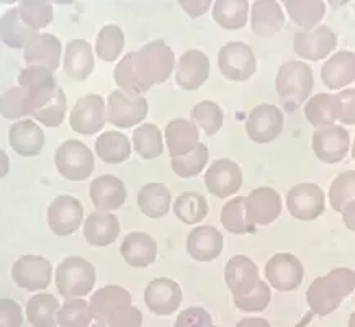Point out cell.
Instances as JSON below:
<instances>
[{
    "mask_svg": "<svg viewBox=\"0 0 355 327\" xmlns=\"http://www.w3.org/2000/svg\"><path fill=\"white\" fill-rule=\"evenodd\" d=\"M175 56L162 39L144 44L139 51L128 53L115 67V82L123 92L139 97L153 85L164 84L172 74Z\"/></svg>",
    "mask_w": 355,
    "mask_h": 327,
    "instance_id": "6da1fadb",
    "label": "cell"
},
{
    "mask_svg": "<svg viewBox=\"0 0 355 327\" xmlns=\"http://www.w3.org/2000/svg\"><path fill=\"white\" fill-rule=\"evenodd\" d=\"M355 274L354 270L339 267L324 276H320L309 285L306 292V303L313 315L321 317L329 316L343 304L349 294L354 293Z\"/></svg>",
    "mask_w": 355,
    "mask_h": 327,
    "instance_id": "7a4b0ae2",
    "label": "cell"
},
{
    "mask_svg": "<svg viewBox=\"0 0 355 327\" xmlns=\"http://www.w3.org/2000/svg\"><path fill=\"white\" fill-rule=\"evenodd\" d=\"M275 87L285 110H297L303 102H306L315 87L313 69L302 61L285 62L277 74Z\"/></svg>",
    "mask_w": 355,
    "mask_h": 327,
    "instance_id": "3957f363",
    "label": "cell"
},
{
    "mask_svg": "<svg viewBox=\"0 0 355 327\" xmlns=\"http://www.w3.org/2000/svg\"><path fill=\"white\" fill-rule=\"evenodd\" d=\"M97 280L95 267L80 257H67L56 270V288L66 299L82 298L92 292Z\"/></svg>",
    "mask_w": 355,
    "mask_h": 327,
    "instance_id": "277c9868",
    "label": "cell"
},
{
    "mask_svg": "<svg viewBox=\"0 0 355 327\" xmlns=\"http://www.w3.org/2000/svg\"><path fill=\"white\" fill-rule=\"evenodd\" d=\"M54 164L59 174L72 182L87 180L95 167L92 151L77 139H67L56 149Z\"/></svg>",
    "mask_w": 355,
    "mask_h": 327,
    "instance_id": "5b68a950",
    "label": "cell"
},
{
    "mask_svg": "<svg viewBox=\"0 0 355 327\" xmlns=\"http://www.w3.org/2000/svg\"><path fill=\"white\" fill-rule=\"evenodd\" d=\"M218 66L227 80L245 82L256 74L257 61L252 49L241 41L227 43L218 54Z\"/></svg>",
    "mask_w": 355,
    "mask_h": 327,
    "instance_id": "8992f818",
    "label": "cell"
},
{
    "mask_svg": "<svg viewBox=\"0 0 355 327\" xmlns=\"http://www.w3.org/2000/svg\"><path fill=\"white\" fill-rule=\"evenodd\" d=\"M148 110V100L143 95L131 97L123 90H113L108 97L105 118L116 128H131L144 120Z\"/></svg>",
    "mask_w": 355,
    "mask_h": 327,
    "instance_id": "52a82bcc",
    "label": "cell"
},
{
    "mask_svg": "<svg viewBox=\"0 0 355 327\" xmlns=\"http://www.w3.org/2000/svg\"><path fill=\"white\" fill-rule=\"evenodd\" d=\"M28 94V92H26ZM31 102V116L44 126L56 128L66 118L67 98L64 90L58 84L40 90V92L28 95Z\"/></svg>",
    "mask_w": 355,
    "mask_h": 327,
    "instance_id": "ba28073f",
    "label": "cell"
},
{
    "mask_svg": "<svg viewBox=\"0 0 355 327\" xmlns=\"http://www.w3.org/2000/svg\"><path fill=\"white\" fill-rule=\"evenodd\" d=\"M324 192L316 184H298L286 193V208L295 220L313 221L326 210Z\"/></svg>",
    "mask_w": 355,
    "mask_h": 327,
    "instance_id": "9c48e42d",
    "label": "cell"
},
{
    "mask_svg": "<svg viewBox=\"0 0 355 327\" xmlns=\"http://www.w3.org/2000/svg\"><path fill=\"white\" fill-rule=\"evenodd\" d=\"M105 102L102 95L89 94L76 102L71 112L69 125L76 133L92 136L105 126Z\"/></svg>",
    "mask_w": 355,
    "mask_h": 327,
    "instance_id": "30bf717a",
    "label": "cell"
},
{
    "mask_svg": "<svg viewBox=\"0 0 355 327\" xmlns=\"http://www.w3.org/2000/svg\"><path fill=\"white\" fill-rule=\"evenodd\" d=\"M266 276L272 288L282 293L295 292L303 283L304 269L300 258L293 254H275L266 265Z\"/></svg>",
    "mask_w": 355,
    "mask_h": 327,
    "instance_id": "8fae6325",
    "label": "cell"
},
{
    "mask_svg": "<svg viewBox=\"0 0 355 327\" xmlns=\"http://www.w3.org/2000/svg\"><path fill=\"white\" fill-rule=\"evenodd\" d=\"M285 125V118L282 110L275 105L262 103L249 113L245 121V133L254 143L267 144L279 138Z\"/></svg>",
    "mask_w": 355,
    "mask_h": 327,
    "instance_id": "7c38bea8",
    "label": "cell"
},
{
    "mask_svg": "<svg viewBox=\"0 0 355 327\" xmlns=\"http://www.w3.org/2000/svg\"><path fill=\"white\" fill-rule=\"evenodd\" d=\"M53 265L41 256H21L12 267V279L26 292H38L51 283Z\"/></svg>",
    "mask_w": 355,
    "mask_h": 327,
    "instance_id": "4fadbf2b",
    "label": "cell"
},
{
    "mask_svg": "<svg viewBox=\"0 0 355 327\" xmlns=\"http://www.w3.org/2000/svg\"><path fill=\"white\" fill-rule=\"evenodd\" d=\"M84 221L82 203L69 195H61L48 208V226L59 238L76 233Z\"/></svg>",
    "mask_w": 355,
    "mask_h": 327,
    "instance_id": "5bb4252c",
    "label": "cell"
},
{
    "mask_svg": "<svg viewBox=\"0 0 355 327\" xmlns=\"http://www.w3.org/2000/svg\"><path fill=\"white\" fill-rule=\"evenodd\" d=\"M350 149L349 131L338 125L321 126L313 136V151L316 157L326 164L344 161Z\"/></svg>",
    "mask_w": 355,
    "mask_h": 327,
    "instance_id": "9a60e30c",
    "label": "cell"
},
{
    "mask_svg": "<svg viewBox=\"0 0 355 327\" xmlns=\"http://www.w3.org/2000/svg\"><path fill=\"white\" fill-rule=\"evenodd\" d=\"M208 192L218 198H227L238 193L243 185V170L231 159H218L205 174Z\"/></svg>",
    "mask_w": 355,
    "mask_h": 327,
    "instance_id": "2e32d148",
    "label": "cell"
},
{
    "mask_svg": "<svg viewBox=\"0 0 355 327\" xmlns=\"http://www.w3.org/2000/svg\"><path fill=\"white\" fill-rule=\"evenodd\" d=\"M338 46V36L329 26L321 25L311 31H300L293 38V49L300 58L321 61Z\"/></svg>",
    "mask_w": 355,
    "mask_h": 327,
    "instance_id": "e0dca14e",
    "label": "cell"
},
{
    "mask_svg": "<svg viewBox=\"0 0 355 327\" xmlns=\"http://www.w3.org/2000/svg\"><path fill=\"white\" fill-rule=\"evenodd\" d=\"M144 301L153 315H174L182 303L180 285L171 279H156L149 281L144 290Z\"/></svg>",
    "mask_w": 355,
    "mask_h": 327,
    "instance_id": "ac0fdd59",
    "label": "cell"
},
{
    "mask_svg": "<svg viewBox=\"0 0 355 327\" xmlns=\"http://www.w3.org/2000/svg\"><path fill=\"white\" fill-rule=\"evenodd\" d=\"M248 220L254 229L274 222L282 213V198L274 188L261 187L244 198Z\"/></svg>",
    "mask_w": 355,
    "mask_h": 327,
    "instance_id": "d6986e66",
    "label": "cell"
},
{
    "mask_svg": "<svg viewBox=\"0 0 355 327\" xmlns=\"http://www.w3.org/2000/svg\"><path fill=\"white\" fill-rule=\"evenodd\" d=\"M210 76V58L198 49H190L182 54L175 72V82L184 90H197Z\"/></svg>",
    "mask_w": 355,
    "mask_h": 327,
    "instance_id": "ffe728a7",
    "label": "cell"
},
{
    "mask_svg": "<svg viewBox=\"0 0 355 327\" xmlns=\"http://www.w3.org/2000/svg\"><path fill=\"white\" fill-rule=\"evenodd\" d=\"M225 280L233 298L244 297L261 283L257 265L245 256H234L226 263Z\"/></svg>",
    "mask_w": 355,
    "mask_h": 327,
    "instance_id": "44dd1931",
    "label": "cell"
},
{
    "mask_svg": "<svg viewBox=\"0 0 355 327\" xmlns=\"http://www.w3.org/2000/svg\"><path fill=\"white\" fill-rule=\"evenodd\" d=\"M126 187L121 179L105 174L94 179L90 184V198L98 211H115L126 202Z\"/></svg>",
    "mask_w": 355,
    "mask_h": 327,
    "instance_id": "7402d4cb",
    "label": "cell"
},
{
    "mask_svg": "<svg viewBox=\"0 0 355 327\" xmlns=\"http://www.w3.org/2000/svg\"><path fill=\"white\" fill-rule=\"evenodd\" d=\"M62 46L54 35H38L25 48V61L28 67H43V69L56 71L61 64Z\"/></svg>",
    "mask_w": 355,
    "mask_h": 327,
    "instance_id": "603a6c76",
    "label": "cell"
},
{
    "mask_svg": "<svg viewBox=\"0 0 355 327\" xmlns=\"http://www.w3.org/2000/svg\"><path fill=\"white\" fill-rule=\"evenodd\" d=\"M225 240L215 226H198L187 238V251L197 262H211L218 258Z\"/></svg>",
    "mask_w": 355,
    "mask_h": 327,
    "instance_id": "cb8c5ba5",
    "label": "cell"
},
{
    "mask_svg": "<svg viewBox=\"0 0 355 327\" xmlns=\"http://www.w3.org/2000/svg\"><path fill=\"white\" fill-rule=\"evenodd\" d=\"M120 252L128 265L136 267V269H146L156 260L157 242L148 233L133 231L123 240Z\"/></svg>",
    "mask_w": 355,
    "mask_h": 327,
    "instance_id": "d4e9b609",
    "label": "cell"
},
{
    "mask_svg": "<svg viewBox=\"0 0 355 327\" xmlns=\"http://www.w3.org/2000/svg\"><path fill=\"white\" fill-rule=\"evenodd\" d=\"M329 202L332 210L343 213L345 226L354 231L355 208V172L349 170L336 177L329 188Z\"/></svg>",
    "mask_w": 355,
    "mask_h": 327,
    "instance_id": "484cf974",
    "label": "cell"
},
{
    "mask_svg": "<svg viewBox=\"0 0 355 327\" xmlns=\"http://www.w3.org/2000/svg\"><path fill=\"white\" fill-rule=\"evenodd\" d=\"M90 311L95 321L105 322L123 306L131 304V294L128 290L116 285H108L97 290L90 298Z\"/></svg>",
    "mask_w": 355,
    "mask_h": 327,
    "instance_id": "4316f807",
    "label": "cell"
},
{
    "mask_svg": "<svg viewBox=\"0 0 355 327\" xmlns=\"http://www.w3.org/2000/svg\"><path fill=\"white\" fill-rule=\"evenodd\" d=\"M120 234V221L113 213L94 211L84 222L85 240L94 247H107Z\"/></svg>",
    "mask_w": 355,
    "mask_h": 327,
    "instance_id": "83f0119b",
    "label": "cell"
},
{
    "mask_svg": "<svg viewBox=\"0 0 355 327\" xmlns=\"http://www.w3.org/2000/svg\"><path fill=\"white\" fill-rule=\"evenodd\" d=\"M321 79L331 90H339L355 80V54L339 51L322 64Z\"/></svg>",
    "mask_w": 355,
    "mask_h": 327,
    "instance_id": "f1b7e54d",
    "label": "cell"
},
{
    "mask_svg": "<svg viewBox=\"0 0 355 327\" xmlns=\"http://www.w3.org/2000/svg\"><path fill=\"white\" fill-rule=\"evenodd\" d=\"M8 141L17 154L24 157H35L44 146V133L35 121L21 120L10 128Z\"/></svg>",
    "mask_w": 355,
    "mask_h": 327,
    "instance_id": "f546056e",
    "label": "cell"
},
{
    "mask_svg": "<svg viewBox=\"0 0 355 327\" xmlns=\"http://www.w3.org/2000/svg\"><path fill=\"white\" fill-rule=\"evenodd\" d=\"M166 143L172 159L185 156L192 152L200 143L198 128L189 120H182V118L171 120L166 126Z\"/></svg>",
    "mask_w": 355,
    "mask_h": 327,
    "instance_id": "4dcf8cb0",
    "label": "cell"
},
{
    "mask_svg": "<svg viewBox=\"0 0 355 327\" xmlns=\"http://www.w3.org/2000/svg\"><path fill=\"white\" fill-rule=\"evenodd\" d=\"M94 69L92 46L84 39H74L66 46L64 72L71 82H84Z\"/></svg>",
    "mask_w": 355,
    "mask_h": 327,
    "instance_id": "1f68e13d",
    "label": "cell"
},
{
    "mask_svg": "<svg viewBox=\"0 0 355 327\" xmlns=\"http://www.w3.org/2000/svg\"><path fill=\"white\" fill-rule=\"evenodd\" d=\"M0 35H2V41L7 46L21 49L28 46L31 41L38 36V30L26 25L24 18L20 17L18 7H13L3 13L2 21H0Z\"/></svg>",
    "mask_w": 355,
    "mask_h": 327,
    "instance_id": "d6a6232c",
    "label": "cell"
},
{
    "mask_svg": "<svg viewBox=\"0 0 355 327\" xmlns=\"http://www.w3.org/2000/svg\"><path fill=\"white\" fill-rule=\"evenodd\" d=\"M285 17L282 7L275 0H267V2L252 3V12H250V25L252 31L259 36H274L284 28Z\"/></svg>",
    "mask_w": 355,
    "mask_h": 327,
    "instance_id": "836d02e7",
    "label": "cell"
},
{
    "mask_svg": "<svg viewBox=\"0 0 355 327\" xmlns=\"http://www.w3.org/2000/svg\"><path fill=\"white\" fill-rule=\"evenodd\" d=\"M172 195L171 190L164 184H146L138 193V206L143 215L148 218H157L166 216L171 210Z\"/></svg>",
    "mask_w": 355,
    "mask_h": 327,
    "instance_id": "e575fe53",
    "label": "cell"
},
{
    "mask_svg": "<svg viewBox=\"0 0 355 327\" xmlns=\"http://www.w3.org/2000/svg\"><path fill=\"white\" fill-rule=\"evenodd\" d=\"M59 301L49 293L35 294L26 304V317L35 327H56Z\"/></svg>",
    "mask_w": 355,
    "mask_h": 327,
    "instance_id": "d590c367",
    "label": "cell"
},
{
    "mask_svg": "<svg viewBox=\"0 0 355 327\" xmlns=\"http://www.w3.org/2000/svg\"><path fill=\"white\" fill-rule=\"evenodd\" d=\"M95 151L107 164H121L131 156L130 139L118 131H107L95 141Z\"/></svg>",
    "mask_w": 355,
    "mask_h": 327,
    "instance_id": "8d00e7d4",
    "label": "cell"
},
{
    "mask_svg": "<svg viewBox=\"0 0 355 327\" xmlns=\"http://www.w3.org/2000/svg\"><path fill=\"white\" fill-rule=\"evenodd\" d=\"M285 8L295 24L311 31L326 15V6L321 0H288L285 2Z\"/></svg>",
    "mask_w": 355,
    "mask_h": 327,
    "instance_id": "74e56055",
    "label": "cell"
},
{
    "mask_svg": "<svg viewBox=\"0 0 355 327\" xmlns=\"http://www.w3.org/2000/svg\"><path fill=\"white\" fill-rule=\"evenodd\" d=\"M248 12V0H218L213 6V18L225 30H241L245 26Z\"/></svg>",
    "mask_w": 355,
    "mask_h": 327,
    "instance_id": "f35d334b",
    "label": "cell"
},
{
    "mask_svg": "<svg viewBox=\"0 0 355 327\" xmlns=\"http://www.w3.org/2000/svg\"><path fill=\"white\" fill-rule=\"evenodd\" d=\"M304 116L316 128L332 125L339 118L336 95L318 94L309 98V102L304 105Z\"/></svg>",
    "mask_w": 355,
    "mask_h": 327,
    "instance_id": "ab89813d",
    "label": "cell"
},
{
    "mask_svg": "<svg viewBox=\"0 0 355 327\" xmlns=\"http://www.w3.org/2000/svg\"><path fill=\"white\" fill-rule=\"evenodd\" d=\"M174 213L185 224H197L208 215V202L197 192H184L175 200Z\"/></svg>",
    "mask_w": 355,
    "mask_h": 327,
    "instance_id": "60d3db41",
    "label": "cell"
},
{
    "mask_svg": "<svg viewBox=\"0 0 355 327\" xmlns=\"http://www.w3.org/2000/svg\"><path fill=\"white\" fill-rule=\"evenodd\" d=\"M221 222L225 226V229L231 234H252L256 233V229L250 226L248 220V211H245V202L244 197L233 198L231 202H227L221 210Z\"/></svg>",
    "mask_w": 355,
    "mask_h": 327,
    "instance_id": "b9f144b4",
    "label": "cell"
},
{
    "mask_svg": "<svg viewBox=\"0 0 355 327\" xmlns=\"http://www.w3.org/2000/svg\"><path fill=\"white\" fill-rule=\"evenodd\" d=\"M133 144L139 157L146 159V161L156 159L164 152L162 133L153 123H146L133 131Z\"/></svg>",
    "mask_w": 355,
    "mask_h": 327,
    "instance_id": "7bdbcfd3",
    "label": "cell"
},
{
    "mask_svg": "<svg viewBox=\"0 0 355 327\" xmlns=\"http://www.w3.org/2000/svg\"><path fill=\"white\" fill-rule=\"evenodd\" d=\"M190 118H192L195 126H200L205 131V134L213 136L223 128L225 113L218 103L211 102V100H205L192 108Z\"/></svg>",
    "mask_w": 355,
    "mask_h": 327,
    "instance_id": "ee69618b",
    "label": "cell"
},
{
    "mask_svg": "<svg viewBox=\"0 0 355 327\" xmlns=\"http://www.w3.org/2000/svg\"><path fill=\"white\" fill-rule=\"evenodd\" d=\"M125 48V33L118 25H105L97 36V56L105 62H113L120 58Z\"/></svg>",
    "mask_w": 355,
    "mask_h": 327,
    "instance_id": "f6af8a7d",
    "label": "cell"
},
{
    "mask_svg": "<svg viewBox=\"0 0 355 327\" xmlns=\"http://www.w3.org/2000/svg\"><path fill=\"white\" fill-rule=\"evenodd\" d=\"M208 157H210L208 148L205 146V144L198 143L192 152L172 159V170H174L180 179H192V177H197L200 172L205 169Z\"/></svg>",
    "mask_w": 355,
    "mask_h": 327,
    "instance_id": "bcb514c9",
    "label": "cell"
},
{
    "mask_svg": "<svg viewBox=\"0 0 355 327\" xmlns=\"http://www.w3.org/2000/svg\"><path fill=\"white\" fill-rule=\"evenodd\" d=\"M94 316L90 304L84 299H67L58 311V324L61 327H89Z\"/></svg>",
    "mask_w": 355,
    "mask_h": 327,
    "instance_id": "7dc6e473",
    "label": "cell"
},
{
    "mask_svg": "<svg viewBox=\"0 0 355 327\" xmlns=\"http://www.w3.org/2000/svg\"><path fill=\"white\" fill-rule=\"evenodd\" d=\"M0 110L7 120H17L31 115V102L28 94L21 87H10L2 94Z\"/></svg>",
    "mask_w": 355,
    "mask_h": 327,
    "instance_id": "c3c4849f",
    "label": "cell"
},
{
    "mask_svg": "<svg viewBox=\"0 0 355 327\" xmlns=\"http://www.w3.org/2000/svg\"><path fill=\"white\" fill-rule=\"evenodd\" d=\"M18 10H20V17L24 18L25 24L36 30L48 26L54 17L51 3L41 2V0H24L18 6Z\"/></svg>",
    "mask_w": 355,
    "mask_h": 327,
    "instance_id": "681fc988",
    "label": "cell"
},
{
    "mask_svg": "<svg viewBox=\"0 0 355 327\" xmlns=\"http://www.w3.org/2000/svg\"><path fill=\"white\" fill-rule=\"evenodd\" d=\"M18 84L21 89H25L28 95L40 92V90L56 84L53 71L43 69V67H26L25 71L18 76Z\"/></svg>",
    "mask_w": 355,
    "mask_h": 327,
    "instance_id": "f907efd6",
    "label": "cell"
},
{
    "mask_svg": "<svg viewBox=\"0 0 355 327\" xmlns=\"http://www.w3.org/2000/svg\"><path fill=\"white\" fill-rule=\"evenodd\" d=\"M270 299V288H268L267 283H263L261 280V283H259L252 292L244 294V297L234 298V304L238 310L244 312H262L268 306Z\"/></svg>",
    "mask_w": 355,
    "mask_h": 327,
    "instance_id": "816d5d0a",
    "label": "cell"
},
{
    "mask_svg": "<svg viewBox=\"0 0 355 327\" xmlns=\"http://www.w3.org/2000/svg\"><path fill=\"white\" fill-rule=\"evenodd\" d=\"M108 327H143V312L139 308L128 304L123 306L107 321Z\"/></svg>",
    "mask_w": 355,
    "mask_h": 327,
    "instance_id": "f5cc1de1",
    "label": "cell"
},
{
    "mask_svg": "<svg viewBox=\"0 0 355 327\" xmlns=\"http://www.w3.org/2000/svg\"><path fill=\"white\" fill-rule=\"evenodd\" d=\"M175 327H215L211 316L203 308H187L179 315L175 321Z\"/></svg>",
    "mask_w": 355,
    "mask_h": 327,
    "instance_id": "db71d44e",
    "label": "cell"
},
{
    "mask_svg": "<svg viewBox=\"0 0 355 327\" xmlns=\"http://www.w3.org/2000/svg\"><path fill=\"white\" fill-rule=\"evenodd\" d=\"M24 312L21 306L10 298L0 299V327H21Z\"/></svg>",
    "mask_w": 355,
    "mask_h": 327,
    "instance_id": "11a10c76",
    "label": "cell"
},
{
    "mask_svg": "<svg viewBox=\"0 0 355 327\" xmlns=\"http://www.w3.org/2000/svg\"><path fill=\"white\" fill-rule=\"evenodd\" d=\"M354 98H355V90L347 89L343 90L336 95V103H338V113L339 118L344 125H355V110H354Z\"/></svg>",
    "mask_w": 355,
    "mask_h": 327,
    "instance_id": "9f6ffc18",
    "label": "cell"
},
{
    "mask_svg": "<svg viewBox=\"0 0 355 327\" xmlns=\"http://www.w3.org/2000/svg\"><path fill=\"white\" fill-rule=\"evenodd\" d=\"M179 3L192 18L202 17L203 13L211 7L210 0H192V2H190V0H180Z\"/></svg>",
    "mask_w": 355,
    "mask_h": 327,
    "instance_id": "6f0895ef",
    "label": "cell"
},
{
    "mask_svg": "<svg viewBox=\"0 0 355 327\" xmlns=\"http://www.w3.org/2000/svg\"><path fill=\"white\" fill-rule=\"evenodd\" d=\"M236 327H270V324L262 317H245V319L239 321Z\"/></svg>",
    "mask_w": 355,
    "mask_h": 327,
    "instance_id": "680465c9",
    "label": "cell"
},
{
    "mask_svg": "<svg viewBox=\"0 0 355 327\" xmlns=\"http://www.w3.org/2000/svg\"><path fill=\"white\" fill-rule=\"evenodd\" d=\"M311 316H313V315H311V312H308V315H306V317H304V319L302 321V324H298L297 327H304V326H306V322H308V321H311Z\"/></svg>",
    "mask_w": 355,
    "mask_h": 327,
    "instance_id": "91938a15",
    "label": "cell"
},
{
    "mask_svg": "<svg viewBox=\"0 0 355 327\" xmlns=\"http://www.w3.org/2000/svg\"><path fill=\"white\" fill-rule=\"evenodd\" d=\"M90 327H108V324H105V322H100V321H97V322H95V324H92Z\"/></svg>",
    "mask_w": 355,
    "mask_h": 327,
    "instance_id": "94428289",
    "label": "cell"
},
{
    "mask_svg": "<svg viewBox=\"0 0 355 327\" xmlns=\"http://www.w3.org/2000/svg\"><path fill=\"white\" fill-rule=\"evenodd\" d=\"M216 327H221V326H216Z\"/></svg>",
    "mask_w": 355,
    "mask_h": 327,
    "instance_id": "6125c7cd",
    "label": "cell"
}]
</instances>
